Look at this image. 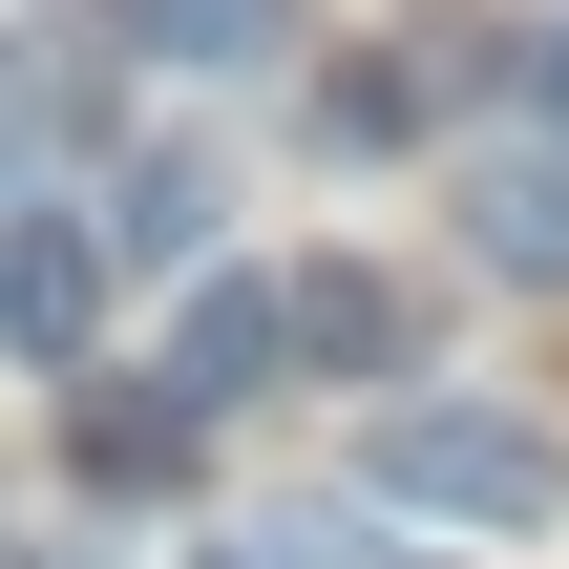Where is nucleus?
Here are the masks:
<instances>
[{
	"label": "nucleus",
	"instance_id": "obj_1",
	"mask_svg": "<svg viewBox=\"0 0 569 569\" xmlns=\"http://www.w3.org/2000/svg\"><path fill=\"white\" fill-rule=\"evenodd\" d=\"M380 507H422V528H569V443L507 422V401H401L380 422Z\"/></svg>",
	"mask_w": 569,
	"mask_h": 569
},
{
	"label": "nucleus",
	"instance_id": "obj_2",
	"mask_svg": "<svg viewBox=\"0 0 569 569\" xmlns=\"http://www.w3.org/2000/svg\"><path fill=\"white\" fill-rule=\"evenodd\" d=\"M84 338H106V232L84 211H0V359L84 380Z\"/></svg>",
	"mask_w": 569,
	"mask_h": 569
},
{
	"label": "nucleus",
	"instance_id": "obj_3",
	"mask_svg": "<svg viewBox=\"0 0 569 569\" xmlns=\"http://www.w3.org/2000/svg\"><path fill=\"white\" fill-rule=\"evenodd\" d=\"M274 359H296V274H211V296L169 317V401H190V422H211V401H253Z\"/></svg>",
	"mask_w": 569,
	"mask_h": 569
},
{
	"label": "nucleus",
	"instance_id": "obj_4",
	"mask_svg": "<svg viewBox=\"0 0 569 569\" xmlns=\"http://www.w3.org/2000/svg\"><path fill=\"white\" fill-rule=\"evenodd\" d=\"M465 232H486V274H549V296H569V127H528V148H486Z\"/></svg>",
	"mask_w": 569,
	"mask_h": 569
},
{
	"label": "nucleus",
	"instance_id": "obj_5",
	"mask_svg": "<svg viewBox=\"0 0 569 569\" xmlns=\"http://www.w3.org/2000/svg\"><path fill=\"white\" fill-rule=\"evenodd\" d=\"M106 42H148V63H190V84H232V63H274V42H296V0H106Z\"/></svg>",
	"mask_w": 569,
	"mask_h": 569
},
{
	"label": "nucleus",
	"instance_id": "obj_6",
	"mask_svg": "<svg viewBox=\"0 0 569 569\" xmlns=\"http://www.w3.org/2000/svg\"><path fill=\"white\" fill-rule=\"evenodd\" d=\"M296 359H359V380H380V359H401V296H380L359 253H317V274H296Z\"/></svg>",
	"mask_w": 569,
	"mask_h": 569
},
{
	"label": "nucleus",
	"instance_id": "obj_7",
	"mask_svg": "<svg viewBox=\"0 0 569 569\" xmlns=\"http://www.w3.org/2000/svg\"><path fill=\"white\" fill-rule=\"evenodd\" d=\"M190 465V401H84V486H169Z\"/></svg>",
	"mask_w": 569,
	"mask_h": 569
},
{
	"label": "nucleus",
	"instance_id": "obj_8",
	"mask_svg": "<svg viewBox=\"0 0 569 569\" xmlns=\"http://www.w3.org/2000/svg\"><path fill=\"white\" fill-rule=\"evenodd\" d=\"M528 106H549V127H569V21H528Z\"/></svg>",
	"mask_w": 569,
	"mask_h": 569
}]
</instances>
